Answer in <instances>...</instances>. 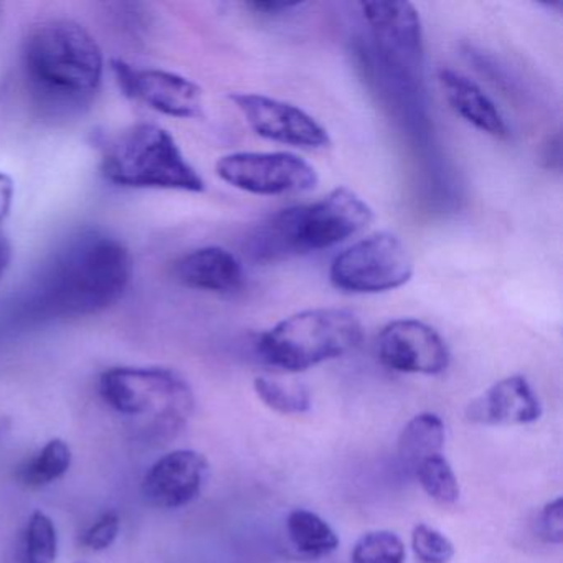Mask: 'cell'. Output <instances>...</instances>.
Listing matches in <instances>:
<instances>
[{
    "mask_svg": "<svg viewBox=\"0 0 563 563\" xmlns=\"http://www.w3.org/2000/svg\"><path fill=\"white\" fill-rule=\"evenodd\" d=\"M131 275L133 260L123 242L101 230H80L45 260L9 311L29 324L97 314L123 298Z\"/></svg>",
    "mask_w": 563,
    "mask_h": 563,
    "instance_id": "1",
    "label": "cell"
},
{
    "mask_svg": "<svg viewBox=\"0 0 563 563\" xmlns=\"http://www.w3.org/2000/svg\"><path fill=\"white\" fill-rule=\"evenodd\" d=\"M21 65L31 103L48 120L84 113L103 80L100 45L84 25L65 19L31 29L22 44Z\"/></svg>",
    "mask_w": 563,
    "mask_h": 563,
    "instance_id": "2",
    "label": "cell"
},
{
    "mask_svg": "<svg viewBox=\"0 0 563 563\" xmlns=\"http://www.w3.org/2000/svg\"><path fill=\"white\" fill-rule=\"evenodd\" d=\"M98 390L117 413L140 421L141 434L154 443L179 437L196 408L189 382L169 368H108Z\"/></svg>",
    "mask_w": 563,
    "mask_h": 563,
    "instance_id": "3",
    "label": "cell"
},
{
    "mask_svg": "<svg viewBox=\"0 0 563 563\" xmlns=\"http://www.w3.org/2000/svg\"><path fill=\"white\" fill-rule=\"evenodd\" d=\"M100 169L108 183L130 189L206 190L176 140L157 124H134L104 140Z\"/></svg>",
    "mask_w": 563,
    "mask_h": 563,
    "instance_id": "4",
    "label": "cell"
},
{
    "mask_svg": "<svg viewBox=\"0 0 563 563\" xmlns=\"http://www.w3.org/2000/svg\"><path fill=\"white\" fill-rule=\"evenodd\" d=\"M362 338V322L349 309H306L263 332L256 352L272 367L302 372L349 354Z\"/></svg>",
    "mask_w": 563,
    "mask_h": 563,
    "instance_id": "5",
    "label": "cell"
},
{
    "mask_svg": "<svg viewBox=\"0 0 563 563\" xmlns=\"http://www.w3.org/2000/svg\"><path fill=\"white\" fill-rule=\"evenodd\" d=\"M413 258L390 232H377L339 253L329 269L335 288L355 295H375L401 288L413 276Z\"/></svg>",
    "mask_w": 563,
    "mask_h": 563,
    "instance_id": "6",
    "label": "cell"
},
{
    "mask_svg": "<svg viewBox=\"0 0 563 563\" xmlns=\"http://www.w3.org/2000/svg\"><path fill=\"white\" fill-rule=\"evenodd\" d=\"M362 18L371 29L382 64L408 88L423 80L424 48L420 14L405 0L361 2Z\"/></svg>",
    "mask_w": 563,
    "mask_h": 563,
    "instance_id": "7",
    "label": "cell"
},
{
    "mask_svg": "<svg viewBox=\"0 0 563 563\" xmlns=\"http://www.w3.org/2000/svg\"><path fill=\"white\" fill-rule=\"evenodd\" d=\"M217 176L253 196L308 192L319 177L308 161L292 153H232L216 164Z\"/></svg>",
    "mask_w": 563,
    "mask_h": 563,
    "instance_id": "8",
    "label": "cell"
},
{
    "mask_svg": "<svg viewBox=\"0 0 563 563\" xmlns=\"http://www.w3.org/2000/svg\"><path fill=\"white\" fill-rule=\"evenodd\" d=\"M374 222V210L354 190L338 187L308 206H296V239L299 252L332 249L361 233Z\"/></svg>",
    "mask_w": 563,
    "mask_h": 563,
    "instance_id": "9",
    "label": "cell"
},
{
    "mask_svg": "<svg viewBox=\"0 0 563 563\" xmlns=\"http://www.w3.org/2000/svg\"><path fill=\"white\" fill-rule=\"evenodd\" d=\"M230 100L239 108L246 124L263 140L301 150L331 146L328 130L295 104L258 93H233Z\"/></svg>",
    "mask_w": 563,
    "mask_h": 563,
    "instance_id": "10",
    "label": "cell"
},
{
    "mask_svg": "<svg viewBox=\"0 0 563 563\" xmlns=\"http://www.w3.org/2000/svg\"><path fill=\"white\" fill-rule=\"evenodd\" d=\"M121 91L131 100L177 120L202 117L203 91L183 75L156 68H136L124 60L111 62Z\"/></svg>",
    "mask_w": 563,
    "mask_h": 563,
    "instance_id": "11",
    "label": "cell"
},
{
    "mask_svg": "<svg viewBox=\"0 0 563 563\" xmlns=\"http://www.w3.org/2000/svg\"><path fill=\"white\" fill-rule=\"evenodd\" d=\"M377 355L385 367L401 374H443L451 361L444 339L418 319L388 322L378 334Z\"/></svg>",
    "mask_w": 563,
    "mask_h": 563,
    "instance_id": "12",
    "label": "cell"
},
{
    "mask_svg": "<svg viewBox=\"0 0 563 563\" xmlns=\"http://www.w3.org/2000/svg\"><path fill=\"white\" fill-rule=\"evenodd\" d=\"M209 461L199 451L176 450L157 460L143 481V496L157 509H180L202 494Z\"/></svg>",
    "mask_w": 563,
    "mask_h": 563,
    "instance_id": "13",
    "label": "cell"
},
{
    "mask_svg": "<svg viewBox=\"0 0 563 563\" xmlns=\"http://www.w3.org/2000/svg\"><path fill=\"white\" fill-rule=\"evenodd\" d=\"M542 405L522 375L496 382L467 408V418L483 424H529L539 420Z\"/></svg>",
    "mask_w": 563,
    "mask_h": 563,
    "instance_id": "14",
    "label": "cell"
},
{
    "mask_svg": "<svg viewBox=\"0 0 563 563\" xmlns=\"http://www.w3.org/2000/svg\"><path fill=\"white\" fill-rule=\"evenodd\" d=\"M174 276L187 288L219 295L236 292L245 283L242 262L220 246H203L187 253L174 265Z\"/></svg>",
    "mask_w": 563,
    "mask_h": 563,
    "instance_id": "15",
    "label": "cell"
},
{
    "mask_svg": "<svg viewBox=\"0 0 563 563\" xmlns=\"http://www.w3.org/2000/svg\"><path fill=\"white\" fill-rule=\"evenodd\" d=\"M438 80L443 88L448 103L457 117L481 133L496 140H509L510 128L493 100L484 93L479 85L466 75L451 68H441Z\"/></svg>",
    "mask_w": 563,
    "mask_h": 563,
    "instance_id": "16",
    "label": "cell"
},
{
    "mask_svg": "<svg viewBox=\"0 0 563 563\" xmlns=\"http://www.w3.org/2000/svg\"><path fill=\"white\" fill-rule=\"evenodd\" d=\"M446 440L443 420L434 413H420L405 424L398 440V456L408 470H417L434 454H441Z\"/></svg>",
    "mask_w": 563,
    "mask_h": 563,
    "instance_id": "17",
    "label": "cell"
},
{
    "mask_svg": "<svg viewBox=\"0 0 563 563\" xmlns=\"http://www.w3.org/2000/svg\"><path fill=\"white\" fill-rule=\"evenodd\" d=\"M289 542L308 559H322L338 550L335 530L319 514L308 509H295L286 519Z\"/></svg>",
    "mask_w": 563,
    "mask_h": 563,
    "instance_id": "18",
    "label": "cell"
},
{
    "mask_svg": "<svg viewBox=\"0 0 563 563\" xmlns=\"http://www.w3.org/2000/svg\"><path fill=\"white\" fill-rule=\"evenodd\" d=\"M70 466V446L67 441L55 438L19 467L18 479L25 487H44L64 477Z\"/></svg>",
    "mask_w": 563,
    "mask_h": 563,
    "instance_id": "19",
    "label": "cell"
},
{
    "mask_svg": "<svg viewBox=\"0 0 563 563\" xmlns=\"http://www.w3.org/2000/svg\"><path fill=\"white\" fill-rule=\"evenodd\" d=\"M58 555V536L54 520L37 510L29 519L22 539L21 563H55Z\"/></svg>",
    "mask_w": 563,
    "mask_h": 563,
    "instance_id": "20",
    "label": "cell"
},
{
    "mask_svg": "<svg viewBox=\"0 0 563 563\" xmlns=\"http://www.w3.org/2000/svg\"><path fill=\"white\" fill-rule=\"evenodd\" d=\"M255 391L260 400L283 415H301L311 408V395L301 384H286L276 378H255Z\"/></svg>",
    "mask_w": 563,
    "mask_h": 563,
    "instance_id": "21",
    "label": "cell"
},
{
    "mask_svg": "<svg viewBox=\"0 0 563 563\" xmlns=\"http://www.w3.org/2000/svg\"><path fill=\"white\" fill-rule=\"evenodd\" d=\"M415 474L421 489L437 503L454 504L460 499V483L450 461L443 454H434L418 464Z\"/></svg>",
    "mask_w": 563,
    "mask_h": 563,
    "instance_id": "22",
    "label": "cell"
},
{
    "mask_svg": "<svg viewBox=\"0 0 563 563\" xmlns=\"http://www.w3.org/2000/svg\"><path fill=\"white\" fill-rule=\"evenodd\" d=\"M351 563H405V545L390 530H372L355 542Z\"/></svg>",
    "mask_w": 563,
    "mask_h": 563,
    "instance_id": "23",
    "label": "cell"
},
{
    "mask_svg": "<svg viewBox=\"0 0 563 563\" xmlns=\"http://www.w3.org/2000/svg\"><path fill=\"white\" fill-rule=\"evenodd\" d=\"M411 549L421 563H448L454 556V545L443 532L417 523L411 532Z\"/></svg>",
    "mask_w": 563,
    "mask_h": 563,
    "instance_id": "24",
    "label": "cell"
},
{
    "mask_svg": "<svg viewBox=\"0 0 563 563\" xmlns=\"http://www.w3.org/2000/svg\"><path fill=\"white\" fill-rule=\"evenodd\" d=\"M120 517L117 512H107L84 533L81 543L95 552H103L113 545L120 533Z\"/></svg>",
    "mask_w": 563,
    "mask_h": 563,
    "instance_id": "25",
    "label": "cell"
},
{
    "mask_svg": "<svg viewBox=\"0 0 563 563\" xmlns=\"http://www.w3.org/2000/svg\"><path fill=\"white\" fill-rule=\"evenodd\" d=\"M14 180L8 174L0 173V225L11 212L12 202H14ZM11 258V243L8 242L5 236L0 235V279L8 272Z\"/></svg>",
    "mask_w": 563,
    "mask_h": 563,
    "instance_id": "26",
    "label": "cell"
},
{
    "mask_svg": "<svg viewBox=\"0 0 563 563\" xmlns=\"http://www.w3.org/2000/svg\"><path fill=\"white\" fill-rule=\"evenodd\" d=\"M539 533L545 542L559 543L563 542V499L556 497L545 504L539 516Z\"/></svg>",
    "mask_w": 563,
    "mask_h": 563,
    "instance_id": "27",
    "label": "cell"
},
{
    "mask_svg": "<svg viewBox=\"0 0 563 563\" xmlns=\"http://www.w3.org/2000/svg\"><path fill=\"white\" fill-rule=\"evenodd\" d=\"M302 2H285V0H266V2H249L246 8L255 11L256 14L279 18V15L291 14L302 8Z\"/></svg>",
    "mask_w": 563,
    "mask_h": 563,
    "instance_id": "28",
    "label": "cell"
},
{
    "mask_svg": "<svg viewBox=\"0 0 563 563\" xmlns=\"http://www.w3.org/2000/svg\"><path fill=\"white\" fill-rule=\"evenodd\" d=\"M77 563H85V562H77Z\"/></svg>",
    "mask_w": 563,
    "mask_h": 563,
    "instance_id": "29",
    "label": "cell"
}]
</instances>
